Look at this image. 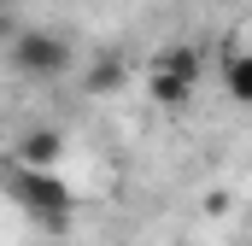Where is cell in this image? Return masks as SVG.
<instances>
[{
  "label": "cell",
  "mask_w": 252,
  "mask_h": 246,
  "mask_svg": "<svg viewBox=\"0 0 252 246\" xmlns=\"http://www.w3.org/2000/svg\"><path fill=\"white\" fill-rule=\"evenodd\" d=\"M247 246H252V241H247Z\"/></svg>",
  "instance_id": "cell-7"
},
{
  "label": "cell",
  "mask_w": 252,
  "mask_h": 246,
  "mask_svg": "<svg viewBox=\"0 0 252 246\" xmlns=\"http://www.w3.org/2000/svg\"><path fill=\"white\" fill-rule=\"evenodd\" d=\"M88 88H100V94H112V88H124V64H118V59L94 64V76H88Z\"/></svg>",
  "instance_id": "cell-6"
},
{
  "label": "cell",
  "mask_w": 252,
  "mask_h": 246,
  "mask_svg": "<svg viewBox=\"0 0 252 246\" xmlns=\"http://www.w3.org/2000/svg\"><path fill=\"white\" fill-rule=\"evenodd\" d=\"M0 193L6 205L30 223V229H47V235H64L76 223V193L59 170H30L18 158H0Z\"/></svg>",
  "instance_id": "cell-1"
},
{
  "label": "cell",
  "mask_w": 252,
  "mask_h": 246,
  "mask_svg": "<svg viewBox=\"0 0 252 246\" xmlns=\"http://www.w3.org/2000/svg\"><path fill=\"white\" fill-rule=\"evenodd\" d=\"M217 76H223V94L252 112V47H229L223 64H217Z\"/></svg>",
  "instance_id": "cell-5"
},
{
  "label": "cell",
  "mask_w": 252,
  "mask_h": 246,
  "mask_svg": "<svg viewBox=\"0 0 252 246\" xmlns=\"http://www.w3.org/2000/svg\"><path fill=\"white\" fill-rule=\"evenodd\" d=\"M141 82H147V100L158 112H182L199 94V82H205V53L193 41H170V47L153 53V64L141 70Z\"/></svg>",
  "instance_id": "cell-2"
},
{
  "label": "cell",
  "mask_w": 252,
  "mask_h": 246,
  "mask_svg": "<svg viewBox=\"0 0 252 246\" xmlns=\"http://www.w3.org/2000/svg\"><path fill=\"white\" fill-rule=\"evenodd\" d=\"M6 64H12V76H24V82H59V76H70V64H76V41H70L64 30L30 24V30H12Z\"/></svg>",
  "instance_id": "cell-3"
},
{
  "label": "cell",
  "mask_w": 252,
  "mask_h": 246,
  "mask_svg": "<svg viewBox=\"0 0 252 246\" xmlns=\"http://www.w3.org/2000/svg\"><path fill=\"white\" fill-rule=\"evenodd\" d=\"M12 158H18V164H30V170H59L64 135H59V129H47V123H35V129H24V141L12 147Z\"/></svg>",
  "instance_id": "cell-4"
}]
</instances>
